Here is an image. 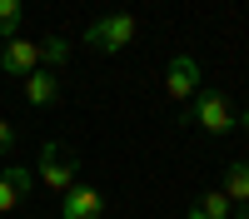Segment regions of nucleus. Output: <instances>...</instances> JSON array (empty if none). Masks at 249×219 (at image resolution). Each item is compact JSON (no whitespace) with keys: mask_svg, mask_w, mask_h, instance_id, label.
Wrapping results in <instances>:
<instances>
[{"mask_svg":"<svg viewBox=\"0 0 249 219\" xmlns=\"http://www.w3.org/2000/svg\"><path fill=\"white\" fill-rule=\"evenodd\" d=\"M135 40V15L130 10H115V15H105V20H95V25L85 30V45H95V50H105V55H115V50H124Z\"/></svg>","mask_w":249,"mask_h":219,"instance_id":"f257e3e1","label":"nucleus"},{"mask_svg":"<svg viewBox=\"0 0 249 219\" xmlns=\"http://www.w3.org/2000/svg\"><path fill=\"white\" fill-rule=\"evenodd\" d=\"M195 125L199 130H210V135H230V125H234V110H230V100L224 95H214V90H204L199 100H195V110H184L179 115V125Z\"/></svg>","mask_w":249,"mask_h":219,"instance_id":"f03ea898","label":"nucleus"},{"mask_svg":"<svg viewBox=\"0 0 249 219\" xmlns=\"http://www.w3.org/2000/svg\"><path fill=\"white\" fill-rule=\"evenodd\" d=\"M35 174L45 179V185H50L55 194H65V189L75 185V174H80V159H75V154H65V145H55V139H50V145L40 150V165H35Z\"/></svg>","mask_w":249,"mask_h":219,"instance_id":"7ed1b4c3","label":"nucleus"},{"mask_svg":"<svg viewBox=\"0 0 249 219\" xmlns=\"http://www.w3.org/2000/svg\"><path fill=\"white\" fill-rule=\"evenodd\" d=\"M60 199H65V204H60L65 219H100V214H105V194H100L95 185H80V179H75Z\"/></svg>","mask_w":249,"mask_h":219,"instance_id":"20e7f679","label":"nucleus"},{"mask_svg":"<svg viewBox=\"0 0 249 219\" xmlns=\"http://www.w3.org/2000/svg\"><path fill=\"white\" fill-rule=\"evenodd\" d=\"M164 90H170V100H190L199 90V60L195 55H175L170 70H164Z\"/></svg>","mask_w":249,"mask_h":219,"instance_id":"39448f33","label":"nucleus"},{"mask_svg":"<svg viewBox=\"0 0 249 219\" xmlns=\"http://www.w3.org/2000/svg\"><path fill=\"white\" fill-rule=\"evenodd\" d=\"M30 185H35V174L25 169V165H10L5 174H0V214H10V209H20L30 199Z\"/></svg>","mask_w":249,"mask_h":219,"instance_id":"423d86ee","label":"nucleus"},{"mask_svg":"<svg viewBox=\"0 0 249 219\" xmlns=\"http://www.w3.org/2000/svg\"><path fill=\"white\" fill-rule=\"evenodd\" d=\"M0 70H5V75H20V80H25L30 70H40V45H30V40H5V55H0Z\"/></svg>","mask_w":249,"mask_h":219,"instance_id":"0eeeda50","label":"nucleus"},{"mask_svg":"<svg viewBox=\"0 0 249 219\" xmlns=\"http://www.w3.org/2000/svg\"><path fill=\"white\" fill-rule=\"evenodd\" d=\"M25 100H30L35 110L55 105V100H60V75H55V70H45V65L30 70V75H25Z\"/></svg>","mask_w":249,"mask_h":219,"instance_id":"6e6552de","label":"nucleus"},{"mask_svg":"<svg viewBox=\"0 0 249 219\" xmlns=\"http://www.w3.org/2000/svg\"><path fill=\"white\" fill-rule=\"evenodd\" d=\"M230 199H224V189H210V194H199L195 204H190V219H230Z\"/></svg>","mask_w":249,"mask_h":219,"instance_id":"1a4fd4ad","label":"nucleus"},{"mask_svg":"<svg viewBox=\"0 0 249 219\" xmlns=\"http://www.w3.org/2000/svg\"><path fill=\"white\" fill-rule=\"evenodd\" d=\"M40 65H45V70H55V75H60V70L70 65V40H65V35H50L45 45H40Z\"/></svg>","mask_w":249,"mask_h":219,"instance_id":"9d476101","label":"nucleus"},{"mask_svg":"<svg viewBox=\"0 0 249 219\" xmlns=\"http://www.w3.org/2000/svg\"><path fill=\"white\" fill-rule=\"evenodd\" d=\"M224 199H230V204H239V199H249V165H230L224 169Z\"/></svg>","mask_w":249,"mask_h":219,"instance_id":"9b49d317","label":"nucleus"},{"mask_svg":"<svg viewBox=\"0 0 249 219\" xmlns=\"http://www.w3.org/2000/svg\"><path fill=\"white\" fill-rule=\"evenodd\" d=\"M20 20H25V0H0V35H5V40H15Z\"/></svg>","mask_w":249,"mask_h":219,"instance_id":"f8f14e48","label":"nucleus"},{"mask_svg":"<svg viewBox=\"0 0 249 219\" xmlns=\"http://www.w3.org/2000/svg\"><path fill=\"white\" fill-rule=\"evenodd\" d=\"M15 145V125H10V119H0V150H10Z\"/></svg>","mask_w":249,"mask_h":219,"instance_id":"ddd939ff","label":"nucleus"},{"mask_svg":"<svg viewBox=\"0 0 249 219\" xmlns=\"http://www.w3.org/2000/svg\"><path fill=\"white\" fill-rule=\"evenodd\" d=\"M239 125H244V135H249V110H244V115H239Z\"/></svg>","mask_w":249,"mask_h":219,"instance_id":"4468645a","label":"nucleus"},{"mask_svg":"<svg viewBox=\"0 0 249 219\" xmlns=\"http://www.w3.org/2000/svg\"><path fill=\"white\" fill-rule=\"evenodd\" d=\"M239 219H249V204H244V209H239Z\"/></svg>","mask_w":249,"mask_h":219,"instance_id":"2eb2a0df","label":"nucleus"}]
</instances>
